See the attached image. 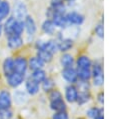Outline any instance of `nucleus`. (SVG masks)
Instances as JSON below:
<instances>
[{"label":"nucleus","mask_w":128,"mask_h":119,"mask_svg":"<svg viewBox=\"0 0 128 119\" xmlns=\"http://www.w3.org/2000/svg\"><path fill=\"white\" fill-rule=\"evenodd\" d=\"M91 84L94 87L100 88L104 84V66H103V59L102 58H95L93 59L92 66H91Z\"/></svg>","instance_id":"obj_1"},{"label":"nucleus","mask_w":128,"mask_h":119,"mask_svg":"<svg viewBox=\"0 0 128 119\" xmlns=\"http://www.w3.org/2000/svg\"><path fill=\"white\" fill-rule=\"evenodd\" d=\"M65 16L70 27H80L85 22V15L76 10H68Z\"/></svg>","instance_id":"obj_2"},{"label":"nucleus","mask_w":128,"mask_h":119,"mask_svg":"<svg viewBox=\"0 0 128 119\" xmlns=\"http://www.w3.org/2000/svg\"><path fill=\"white\" fill-rule=\"evenodd\" d=\"M24 29H25V34L27 36L28 39H33V37L36 35L37 33V24H36V21L35 19L33 18L32 15H27L24 20Z\"/></svg>","instance_id":"obj_3"},{"label":"nucleus","mask_w":128,"mask_h":119,"mask_svg":"<svg viewBox=\"0 0 128 119\" xmlns=\"http://www.w3.org/2000/svg\"><path fill=\"white\" fill-rule=\"evenodd\" d=\"M14 58V72L25 75L28 72V58L23 55H17Z\"/></svg>","instance_id":"obj_4"},{"label":"nucleus","mask_w":128,"mask_h":119,"mask_svg":"<svg viewBox=\"0 0 128 119\" xmlns=\"http://www.w3.org/2000/svg\"><path fill=\"white\" fill-rule=\"evenodd\" d=\"M61 77L67 84H76L78 82V76L75 66L62 68L61 69Z\"/></svg>","instance_id":"obj_5"},{"label":"nucleus","mask_w":128,"mask_h":119,"mask_svg":"<svg viewBox=\"0 0 128 119\" xmlns=\"http://www.w3.org/2000/svg\"><path fill=\"white\" fill-rule=\"evenodd\" d=\"M6 43H7V47L11 50H18L20 48H22L25 44V39L23 38V36H19V35H9L6 37Z\"/></svg>","instance_id":"obj_6"},{"label":"nucleus","mask_w":128,"mask_h":119,"mask_svg":"<svg viewBox=\"0 0 128 119\" xmlns=\"http://www.w3.org/2000/svg\"><path fill=\"white\" fill-rule=\"evenodd\" d=\"M57 42H58V51L60 53L70 52L75 46L74 38L69 36H64L60 40H57Z\"/></svg>","instance_id":"obj_7"},{"label":"nucleus","mask_w":128,"mask_h":119,"mask_svg":"<svg viewBox=\"0 0 128 119\" xmlns=\"http://www.w3.org/2000/svg\"><path fill=\"white\" fill-rule=\"evenodd\" d=\"M13 11V17L17 20H24V18L28 15V10H27V6L23 1H16L14 4V9Z\"/></svg>","instance_id":"obj_8"},{"label":"nucleus","mask_w":128,"mask_h":119,"mask_svg":"<svg viewBox=\"0 0 128 119\" xmlns=\"http://www.w3.org/2000/svg\"><path fill=\"white\" fill-rule=\"evenodd\" d=\"M93 59L86 53H80L75 57V68L82 69V68H91Z\"/></svg>","instance_id":"obj_9"},{"label":"nucleus","mask_w":128,"mask_h":119,"mask_svg":"<svg viewBox=\"0 0 128 119\" xmlns=\"http://www.w3.org/2000/svg\"><path fill=\"white\" fill-rule=\"evenodd\" d=\"M5 78H6V83L8 84V86L11 87V88L16 89L24 83V81L26 79V76L22 75V74H19L17 72H13L12 74H10L9 76H7Z\"/></svg>","instance_id":"obj_10"},{"label":"nucleus","mask_w":128,"mask_h":119,"mask_svg":"<svg viewBox=\"0 0 128 119\" xmlns=\"http://www.w3.org/2000/svg\"><path fill=\"white\" fill-rule=\"evenodd\" d=\"M78 93L79 91L75 84H68L64 89V100L67 103H76Z\"/></svg>","instance_id":"obj_11"},{"label":"nucleus","mask_w":128,"mask_h":119,"mask_svg":"<svg viewBox=\"0 0 128 119\" xmlns=\"http://www.w3.org/2000/svg\"><path fill=\"white\" fill-rule=\"evenodd\" d=\"M40 28H41L42 33L45 34L46 36L50 37V38H53L55 36V34L57 33V31H58V29L55 27V25L52 22V20L51 19H47V18L45 20H43V22L41 23Z\"/></svg>","instance_id":"obj_12"},{"label":"nucleus","mask_w":128,"mask_h":119,"mask_svg":"<svg viewBox=\"0 0 128 119\" xmlns=\"http://www.w3.org/2000/svg\"><path fill=\"white\" fill-rule=\"evenodd\" d=\"M51 20L54 23L55 27L60 31H64L70 27L67 22L65 14H54L53 17L51 18Z\"/></svg>","instance_id":"obj_13"},{"label":"nucleus","mask_w":128,"mask_h":119,"mask_svg":"<svg viewBox=\"0 0 128 119\" xmlns=\"http://www.w3.org/2000/svg\"><path fill=\"white\" fill-rule=\"evenodd\" d=\"M24 86H25V92L30 95V96H34L37 95L41 88H40V84H38L37 82H35L34 80H32L31 78H27L24 81Z\"/></svg>","instance_id":"obj_14"},{"label":"nucleus","mask_w":128,"mask_h":119,"mask_svg":"<svg viewBox=\"0 0 128 119\" xmlns=\"http://www.w3.org/2000/svg\"><path fill=\"white\" fill-rule=\"evenodd\" d=\"M49 7L54 11V14H66L68 11L67 3L64 0H51Z\"/></svg>","instance_id":"obj_15"},{"label":"nucleus","mask_w":128,"mask_h":119,"mask_svg":"<svg viewBox=\"0 0 128 119\" xmlns=\"http://www.w3.org/2000/svg\"><path fill=\"white\" fill-rule=\"evenodd\" d=\"M59 64L62 68L72 67L75 65V56L70 52L61 53L59 56Z\"/></svg>","instance_id":"obj_16"},{"label":"nucleus","mask_w":128,"mask_h":119,"mask_svg":"<svg viewBox=\"0 0 128 119\" xmlns=\"http://www.w3.org/2000/svg\"><path fill=\"white\" fill-rule=\"evenodd\" d=\"M12 105V95L11 93L3 89L0 91V109H10Z\"/></svg>","instance_id":"obj_17"},{"label":"nucleus","mask_w":128,"mask_h":119,"mask_svg":"<svg viewBox=\"0 0 128 119\" xmlns=\"http://www.w3.org/2000/svg\"><path fill=\"white\" fill-rule=\"evenodd\" d=\"M12 12V7L9 1L7 0H1L0 2V22L4 21L6 18L10 16Z\"/></svg>","instance_id":"obj_18"},{"label":"nucleus","mask_w":128,"mask_h":119,"mask_svg":"<svg viewBox=\"0 0 128 119\" xmlns=\"http://www.w3.org/2000/svg\"><path fill=\"white\" fill-rule=\"evenodd\" d=\"M2 72L5 77L9 76L14 72V58L13 57H6L1 65Z\"/></svg>","instance_id":"obj_19"},{"label":"nucleus","mask_w":128,"mask_h":119,"mask_svg":"<svg viewBox=\"0 0 128 119\" xmlns=\"http://www.w3.org/2000/svg\"><path fill=\"white\" fill-rule=\"evenodd\" d=\"M42 50H47L50 53H52L53 55L57 54L58 51V42L55 38H48L44 40V45H43V49Z\"/></svg>","instance_id":"obj_20"},{"label":"nucleus","mask_w":128,"mask_h":119,"mask_svg":"<svg viewBox=\"0 0 128 119\" xmlns=\"http://www.w3.org/2000/svg\"><path fill=\"white\" fill-rule=\"evenodd\" d=\"M45 67V64L36 56H31L28 58V69L30 71H35L38 69H43Z\"/></svg>","instance_id":"obj_21"},{"label":"nucleus","mask_w":128,"mask_h":119,"mask_svg":"<svg viewBox=\"0 0 128 119\" xmlns=\"http://www.w3.org/2000/svg\"><path fill=\"white\" fill-rule=\"evenodd\" d=\"M49 107L51 110H53L54 112H58V111H66L67 110V103L64 100V98L62 99H58V100H53V101H49Z\"/></svg>","instance_id":"obj_22"},{"label":"nucleus","mask_w":128,"mask_h":119,"mask_svg":"<svg viewBox=\"0 0 128 119\" xmlns=\"http://www.w3.org/2000/svg\"><path fill=\"white\" fill-rule=\"evenodd\" d=\"M56 87V82L51 76H47L46 79L40 84V88L44 93H49L52 90H54Z\"/></svg>","instance_id":"obj_23"},{"label":"nucleus","mask_w":128,"mask_h":119,"mask_svg":"<svg viewBox=\"0 0 128 119\" xmlns=\"http://www.w3.org/2000/svg\"><path fill=\"white\" fill-rule=\"evenodd\" d=\"M47 76H48L47 72L43 68V69H38V70H35V71H31V74L29 75V78H31L32 80H34L38 84H41L46 79Z\"/></svg>","instance_id":"obj_24"},{"label":"nucleus","mask_w":128,"mask_h":119,"mask_svg":"<svg viewBox=\"0 0 128 119\" xmlns=\"http://www.w3.org/2000/svg\"><path fill=\"white\" fill-rule=\"evenodd\" d=\"M91 99H92L91 91H79L76 103L78 106H83L88 104L91 101Z\"/></svg>","instance_id":"obj_25"},{"label":"nucleus","mask_w":128,"mask_h":119,"mask_svg":"<svg viewBox=\"0 0 128 119\" xmlns=\"http://www.w3.org/2000/svg\"><path fill=\"white\" fill-rule=\"evenodd\" d=\"M93 35L95 37H97L98 39L104 38V15L103 14L100 17L99 22L93 28Z\"/></svg>","instance_id":"obj_26"},{"label":"nucleus","mask_w":128,"mask_h":119,"mask_svg":"<svg viewBox=\"0 0 128 119\" xmlns=\"http://www.w3.org/2000/svg\"><path fill=\"white\" fill-rule=\"evenodd\" d=\"M35 55H36L45 65L51 63V62L53 61V59H54V56H55V55H53L52 53H50L49 51H47V50H38V51H36V54H35Z\"/></svg>","instance_id":"obj_27"},{"label":"nucleus","mask_w":128,"mask_h":119,"mask_svg":"<svg viewBox=\"0 0 128 119\" xmlns=\"http://www.w3.org/2000/svg\"><path fill=\"white\" fill-rule=\"evenodd\" d=\"M15 20H16V19H15L12 15H10V16H9L8 18H6V19L4 20V22L2 23V26H3V33L6 35V37L12 34V27H13V24H14Z\"/></svg>","instance_id":"obj_28"},{"label":"nucleus","mask_w":128,"mask_h":119,"mask_svg":"<svg viewBox=\"0 0 128 119\" xmlns=\"http://www.w3.org/2000/svg\"><path fill=\"white\" fill-rule=\"evenodd\" d=\"M12 99L14 100V102L18 105H21V104H24L27 99H28V94L23 91V90H15L13 96H12Z\"/></svg>","instance_id":"obj_29"},{"label":"nucleus","mask_w":128,"mask_h":119,"mask_svg":"<svg viewBox=\"0 0 128 119\" xmlns=\"http://www.w3.org/2000/svg\"><path fill=\"white\" fill-rule=\"evenodd\" d=\"M77 76L79 81H91V68H82V69H77Z\"/></svg>","instance_id":"obj_30"},{"label":"nucleus","mask_w":128,"mask_h":119,"mask_svg":"<svg viewBox=\"0 0 128 119\" xmlns=\"http://www.w3.org/2000/svg\"><path fill=\"white\" fill-rule=\"evenodd\" d=\"M24 32H25V29H24V22H23V20H17L16 19L14 24H13V27H12V34L13 35L22 36L24 34Z\"/></svg>","instance_id":"obj_31"},{"label":"nucleus","mask_w":128,"mask_h":119,"mask_svg":"<svg viewBox=\"0 0 128 119\" xmlns=\"http://www.w3.org/2000/svg\"><path fill=\"white\" fill-rule=\"evenodd\" d=\"M102 113H103V108L98 107V106H92V107L88 108L86 111V115L90 119H94L96 116H98L99 114H102Z\"/></svg>","instance_id":"obj_32"},{"label":"nucleus","mask_w":128,"mask_h":119,"mask_svg":"<svg viewBox=\"0 0 128 119\" xmlns=\"http://www.w3.org/2000/svg\"><path fill=\"white\" fill-rule=\"evenodd\" d=\"M78 91H91L92 84L90 81H79L75 84Z\"/></svg>","instance_id":"obj_33"},{"label":"nucleus","mask_w":128,"mask_h":119,"mask_svg":"<svg viewBox=\"0 0 128 119\" xmlns=\"http://www.w3.org/2000/svg\"><path fill=\"white\" fill-rule=\"evenodd\" d=\"M62 98H64L62 92H61L60 90L56 89V88H55L54 90H52L51 92L48 93V100H49V101L58 100V99H62Z\"/></svg>","instance_id":"obj_34"},{"label":"nucleus","mask_w":128,"mask_h":119,"mask_svg":"<svg viewBox=\"0 0 128 119\" xmlns=\"http://www.w3.org/2000/svg\"><path fill=\"white\" fill-rule=\"evenodd\" d=\"M0 117L2 119H12L13 112L10 109H0Z\"/></svg>","instance_id":"obj_35"},{"label":"nucleus","mask_w":128,"mask_h":119,"mask_svg":"<svg viewBox=\"0 0 128 119\" xmlns=\"http://www.w3.org/2000/svg\"><path fill=\"white\" fill-rule=\"evenodd\" d=\"M52 119H69V115L67 110L66 111H58L54 112L52 115Z\"/></svg>","instance_id":"obj_36"},{"label":"nucleus","mask_w":128,"mask_h":119,"mask_svg":"<svg viewBox=\"0 0 128 119\" xmlns=\"http://www.w3.org/2000/svg\"><path fill=\"white\" fill-rule=\"evenodd\" d=\"M96 101L100 105H103L104 104V93H103V91H100V92L97 93V95H96Z\"/></svg>","instance_id":"obj_37"},{"label":"nucleus","mask_w":128,"mask_h":119,"mask_svg":"<svg viewBox=\"0 0 128 119\" xmlns=\"http://www.w3.org/2000/svg\"><path fill=\"white\" fill-rule=\"evenodd\" d=\"M94 119H104V116H103V113L102 114H99L98 116H96Z\"/></svg>","instance_id":"obj_38"},{"label":"nucleus","mask_w":128,"mask_h":119,"mask_svg":"<svg viewBox=\"0 0 128 119\" xmlns=\"http://www.w3.org/2000/svg\"><path fill=\"white\" fill-rule=\"evenodd\" d=\"M2 34H3V26H2V23L0 22V37Z\"/></svg>","instance_id":"obj_39"},{"label":"nucleus","mask_w":128,"mask_h":119,"mask_svg":"<svg viewBox=\"0 0 128 119\" xmlns=\"http://www.w3.org/2000/svg\"><path fill=\"white\" fill-rule=\"evenodd\" d=\"M87 41H88V43H89V44H91V43L93 42V37H92V36H90V37L88 38V40H87Z\"/></svg>","instance_id":"obj_40"},{"label":"nucleus","mask_w":128,"mask_h":119,"mask_svg":"<svg viewBox=\"0 0 128 119\" xmlns=\"http://www.w3.org/2000/svg\"><path fill=\"white\" fill-rule=\"evenodd\" d=\"M66 3H73V2H75L76 0H64Z\"/></svg>","instance_id":"obj_41"},{"label":"nucleus","mask_w":128,"mask_h":119,"mask_svg":"<svg viewBox=\"0 0 128 119\" xmlns=\"http://www.w3.org/2000/svg\"><path fill=\"white\" fill-rule=\"evenodd\" d=\"M79 119H83V118H79Z\"/></svg>","instance_id":"obj_42"},{"label":"nucleus","mask_w":128,"mask_h":119,"mask_svg":"<svg viewBox=\"0 0 128 119\" xmlns=\"http://www.w3.org/2000/svg\"><path fill=\"white\" fill-rule=\"evenodd\" d=\"M0 119H2V118H1V117H0Z\"/></svg>","instance_id":"obj_43"},{"label":"nucleus","mask_w":128,"mask_h":119,"mask_svg":"<svg viewBox=\"0 0 128 119\" xmlns=\"http://www.w3.org/2000/svg\"><path fill=\"white\" fill-rule=\"evenodd\" d=\"M0 2H1V0H0Z\"/></svg>","instance_id":"obj_44"}]
</instances>
